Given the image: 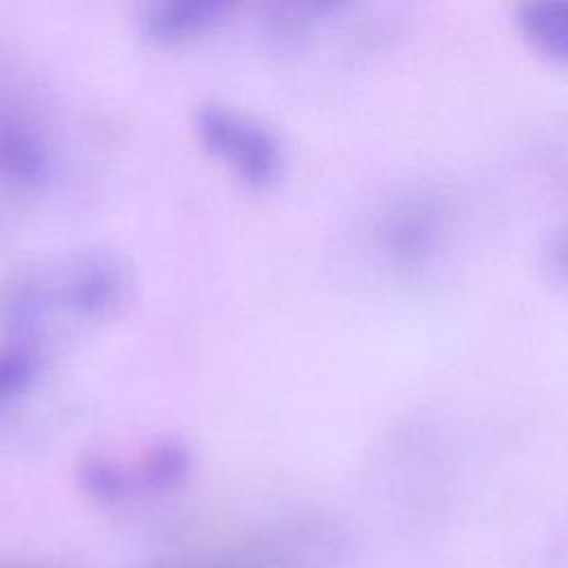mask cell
I'll list each match as a JSON object with an SVG mask.
<instances>
[{
  "instance_id": "obj_2",
  "label": "cell",
  "mask_w": 568,
  "mask_h": 568,
  "mask_svg": "<svg viewBox=\"0 0 568 568\" xmlns=\"http://www.w3.org/2000/svg\"><path fill=\"white\" fill-rule=\"evenodd\" d=\"M195 129L202 144L246 184L268 186L282 175L284 155L277 138L251 118L220 104H204L195 113Z\"/></svg>"
},
{
  "instance_id": "obj_6",
  "label": "cell",
  "mask_w": 568,
  "mask_h": 568,
  "mask_svg": "<svg viewBox=\"0 0 568 568\" xmlns=\"http://www.w3.org/2000/svg\"><path fill=\"white\" fill-rule=\"evenodd\" d=\"M193 468L191 448L178 437H164L155 442L146 455L142 457L140 466L131 470L138 493H169L182 486Z\"/></svg>"
},
{
  "instance_id": "obj_7",
  "label": "cell",
  "mask_w": 568,
  "mask_h": 568,
  "mask_svg": "<svg viewBox=\"0 0 568 568\" xmlns=\"http://www.w3.org/2000/svg\"><path fill=\"white\" fill-rule=\"evenodd\" d=\"M524 38L548 60L566 62L568 55V4L535 2L519 11Z\"/></svg>"
},
{
  "instance_id": "obj_3",
  "label": "cell",
  "mask_w": 568,
  "mask_h": 568,
  "mask_svg": "<svg viewBox=\"0 0 568 568\" xmlns=\"http://www.w3.org/2000/svg\"><path fill=\"white\" fill-rule=\"evenodd\" d=\"M379 244L402 266H422L433 260L446 235V215L430 195L395 200L379 222Z\"/></svg>"
},
{
  "instance_id": "obj_9",
  "label": "cell",
  "mask_w": 568,
  "mask_h": 568,
  "mask_svg": "<svg viewBox=\"0 0 568 568\" xmlns=\"http://www.w3.org/2000/svg\"><path fill=\"white\" fill-rule=\"evenodd\" d=\"M42 368L40 346L9 339L0 344V404L33 386Z\"/></svg>"
},
{
  "instance_id": "obj_10",
  "label": "cell",
  "mask_w": 568,
  "mask_h": 568,
  "mask_svg": "<svg viewBox=\"0 0 568 568\" xmlns=\"http://www.w3.org/2000/svg\"><path fill=\"white\" fill-rule=\"evenodd\" d=\"M0 568H27V566H13V564H11V566H0Z\"/></svg>"
},
{
  "instance_id": "obj_1",
  "label": "cell",
  "mask_w": 568,
  "mask_h": 568,
  "mask_svg": "<svg viewBox=\"0 0 568 568\" xmlns=\"http://www.w3.org/2000/svg\"><path fill=\"white\" fill-rule=\"evenodd\" d=\"M129 291L126 266L109 253H82L53 266L27 268L0 288V322L11 339L38 344L51 315L102 320L115 313Z\"/></svg>"
},
{
  "instance_id": "obj_4",
  "label": "cell",
  "mask_w": 568,
  "mask_h": 568,
  "mask_svg": "<svg viewBox=\"0 0 568 568\" xmlns=\"http://www.w3.org/2000/svg\"><path fill=\"white\" fill-rule=\"evenodd\" d=\"M49 175V144L36 120L0 91V182L36 186Z\"/></svg>"
},
{
  "instance_id": "obj_5",
  "label": "cell",
  "mask_w": 568,
  "mask_h": 568,
  "mask_svg": "<svg viewBox=\"0 0 568 568\" xmlns=\"http://www.w3.org/2000/svg\"><path fill=\"white\" fill-rule=\"evenodd\" d=\"M231 11L233 7L220 0L160 2L144 11L140 29L155 44H178L215 29Z\"/></svg>"
},
{
  "instance_id": "obj_8",
  "label": "cell",
  "mask_w": 568,
  "mask_h": 568,
  "mask_svg": "<svg viewBox=\"0 0 568 568\" xmlns=\"http://www.w3.org/2000/svg\"><path fill=\"white\" fill-rule=\"evenodd\" d=\"M78 481L100 504H122L138 493L131 470L104 455L84 457L78 466Z\"/></svg>"
}]
</instances>
